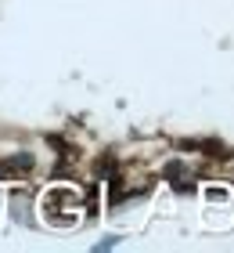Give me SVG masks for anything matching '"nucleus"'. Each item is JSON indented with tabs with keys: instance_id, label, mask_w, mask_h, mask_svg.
Instances as JSON below:
<instances>
[{
	"instance_id": "obj_1",
	"label": "nucleus",
	"mask_w": 234,
	"mask_h": 253,
	"mask_svg": "<svg viewBox=\"0 0 234 253\" xmlns=\"http://www.w3.org/2000/svg\"><path fill=\"white\" fill-rule=\"evenodd\" d=\"M40 206H43V217L51 224H58V228H68V224L79 221V192L76 188L58 185L40 199Z\"/></svg>"
}]
</instances>
